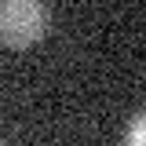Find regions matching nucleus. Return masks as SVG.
Wrapping results in <instances>:
<instances>
[{"instance_id":"1","label":"nucleus","mask_w":146,"mask_h":146,"mask_svg":"<svg viewBox=\"0 0 146 146\" xmlns=\"http://www.w3.org/2000/svg\"><path fill=\"white\" fill-rule=\"evenodd\" d=\"M51 29V11L44 0H0V44L4 48H33Z\"/></svg>"},{"instance_id":"2","label":"nucleus","mask_w":146,"mask_h":146,"mask_svg":"<svg viewBox=\"0 0 146 146\" xmlns=\"http://www.w3.org/2000/svg\"><path fill=\"white\" fill-rule=\"evenodd\" d=\"M143 139H146V117H143V113H135L131 124L124 128V143H128V146H143Z\"/></svg>"}]
</instances>
